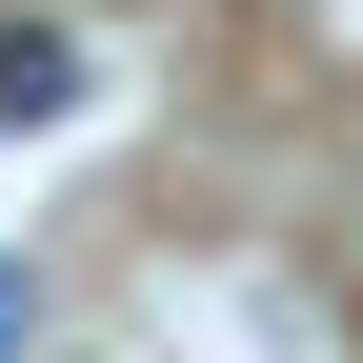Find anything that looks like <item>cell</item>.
Listing matches in <instances>:
<instances>
[{"label": "cell", "instance_id": "6da1fadb", "mask_svg": "<svg viewBox=\"0 0 363 363\" xmlns=\"http://www.w3.org/2000/svg\"><path fill=\"white\" fill-rule=\"evenodd\" d=\"M40 121H81V21L0 0V142H40Z\"/></svg>", "mask_w": 363, "mask_h": 363}, {"label": "cell", "instance_id": "7a4b0ae2", "mask_svg": "<svg viewBox=\"0 0 363 363\" xmlns=\"http://www.w3.org/2000/svg\"><path fill=\"white\" fill-rule=\"evenodd\" d=\"M0 343H21V262H0Z\"/></svg>", "mask_w": 363, "mask_h": 363}]
</instances>
